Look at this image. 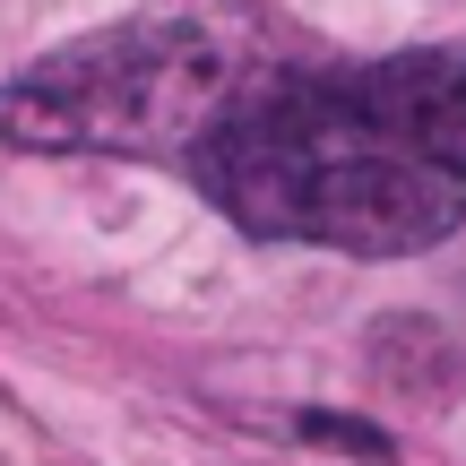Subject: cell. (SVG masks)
<instances>
[{
    "label": "cell",
    "instance_id": "7a4b0ae2",
    "mask_svg": "<svg viewBox=\"0 0 466 466\" xmlns=\"http://www.w3.org/2000/svg\"><path fill=\"white\" fill-rule=\"evenodd\" d=\"M233 104L199 17H138L44 52L0 86V138L35 156H190Z\"/></svg>",
    "mask_w": 466,
    "mask_h": 466
},
{
    "label": "cell",
    "instance_id": "6da1fadb",
    "mask_svg": "<svg viewBox=\"0 0 466 466\" xmlns=\"http://www.w3.org/2000/svg\"><path fill=\"white\" fill-rule=\"evenodd\" d=\"M199 190L242 233L268 242H319L354 259H406V250L450 242L466 217V182L423 165L415 147L380 130L337 78H277L233 86L217 130L190 147Z\"/></svg>",
    "mask_w": 466,
    "mask_h": 466
},
{
    "label": "cell",
    "instance_id": "3957f363",
    "mask_svg": "<svg viewBox=\"0 0 466 466\" xmlns=\"http://www.w3.org/2000/svg\"><path fill=\"white\" fill-rule=\"evenodd\" d=\"M346 86L398 147L466 182V52H398V61L346 69Z\"/></svg>",
    "mask_w": 466,
    "mask_h": 466
}]
</instances>
